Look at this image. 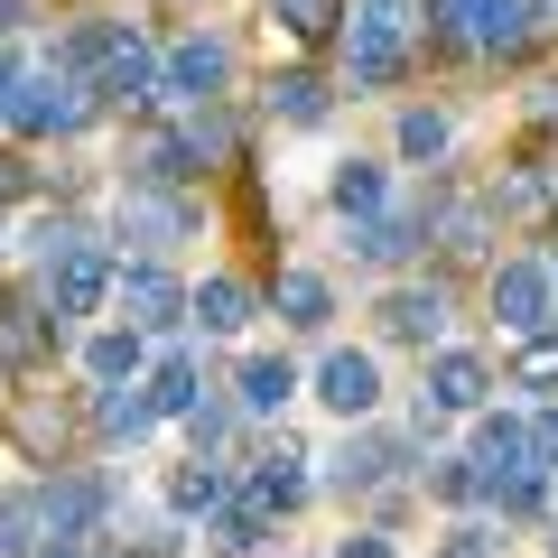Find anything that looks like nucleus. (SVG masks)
Masks as SVG:
<instances>
[{"mask_svg":"<svg viewBox=\"0 0 558 558\" xmlns=\"http://www.w3.org/2000/svg\"><path fill=\"white\" fill-rule=\"evenodd\" d=\"M465 457L484 465L494 494H502V484H549L531 465V418H512V410H475V447H465Z\"/></svg>","mask_w":558,"mask_h":558,"instance_id":"1a4fd4ad","label":"nucleus"},{"mask_svg":"<svg viewBox=\"0 0 558 558\" xmlns=\"http://www.w3.org/2000/svg\"><path fill=\"white\" fill-rule=\"evenodd\" d=\"M549 558H558V521H549Z\"/></svg>","mask_w":558,"mask_h":558,"instance_id":"79ce46f5","label":"nucleus"},{"mask_svg":"<svg viewBox=\"0 0 558 558\" xmlns=\"http://www.w3.org/2000/svg\"><path fill=\"white\" fill-rule=\"evenodd\" d=\"M38 558H94V539H47Z\"/></svg>","mask_w":558,"mask_h":558,"instance_id":"ea45409f","label":"nucleus"},{"mask_svg":"<svg viewBox=\"0 0 558 558\" xmlns=\"http://www.w3.org/2000/svg\"><path fill=\"white\" fill-rule=\"evenodd\" d=\"M418 475H428V494H438V502H457V512H465V502H494V484H484L475 457H438V465H418Z\"/></svg>","mask_w":558,"mask_h":558,"instance_id":"473e14b6","label":"nucleus"},{"mask_svg":"<svg viewBox=\"0 0 558 558\" xmlns=\"http://www.w3.org/2000/svg\"><path fill=\"white\" fill-rule=\"evenodd\" d=\"M223 75H233V47H223L215 28H186V38L159 57V94H178V102H215Z\"/></svg>","mask_w":558,"mask_h":558,"instance_id":"9d476101","label":"nucleus"},{"mask_svg":"<svg viewBox=\"0 0 558 558\" xmlns=\"http://www.w3.org/2000/svg\"><path fill=\"white\" fill-rule=\"evenodd\" d=\"M140 363H149V336H140V326H102V336L84 344V373L94 381H140Z\"/></svg>","mask_w":558,"mask_h":558,"instance_id":"cd10ccee","label":"nucleus"},{"mask_svg":"<svg viewBox=\"0 0 558 558\" xmlns=\"http://www.w3.org/2000/svg\"><path fill=\"white\" fill-rule=\"evenodd\" d=\"M512 381H521V391H558V326H549V336H521Z\"/></svg>","mask_w":558,"mask_h":558,"instance_id":"72a5a7b5","label":"nucleus"},{"mask_svg":"<svg viewBox=\"0 0 558 558\" xmlns=\"http://www.w3.org/2000/svg\"><path fill=\"white\" fill-rule=\"evenodd\" d=\"M94 84L65 75V65H38V75H20V102H10V131L20 140H75L84 121H94Z\"/></svg>","mask_w":558,"mask_h":558,"instance_id":"f03ea898","label":"nucleus"},{"mask_svg":"<svg viewBox=\"0 0 558 558\" xmlns=\"http://www.w3.org/2000/svg\"><path fill=\"white\" fill-rule=\"evenodd\" d=\"M223 502H233V465H215V457H196V465H178V475H168V512H186V521H215Z\"/></svg>","mask_w":558,"mask_h":558,"instance_id":"412c9836","label":"nucleus"},{"mask_svg":"<svg viewBox=\"0 0 558 558\" xmlns=\"http://www.w3.org/2000/svg\"><path fill=\"white\" fill-rule=\"evenodd\" d=\"M447 140H457V121H447L438 102H410V112H400V159H428V168H438Z\"/></svg>","mask_w":558,"mask_h":558,"instance_id":"c756f323","label":"nucleus"},{"mask_svg":"<svg viewBox=\"0 0 558 558\" xmlns=\"http://www.w3.org/2000/svg\"><path fill=\"white\" fill-rule=\"evenodd\" d=\"M270 307H279V326H299V336H317V326L336 317V289H326L317 270H279V289H270Z\"/></svg>","mask_w":558,"mask_h":558,"instance_id":"5701e85b","label":"nucleus"},{"mask_svg":"<svg viewBox=\"0 0 558 558\" xmlns=\"http://www.w3.org/2000/svg\"><path fill=\"white\" fill-rule=\"evenodd\" d=\"M57 307L47 299H0V363H10V373H28V363H47L57 354Z\"/></svg>","mask_w":558,"mask_h":558,"instance_id":"dca6fc26","label":"nucleus"},{"mask_svg":"<svg viewBox=\"0 0 558 558\" xmlns=\"http://www.w3.org/2000/svg\"><path fill=\"white\" fill-rule=\"evenodd\" d=\"M121 242H140V260H168L178 242H196V205L186 186H121Z\"/></svg>","mask_w":558,"mask_h":558,"instance_id":"20e7f679","label":"nucleus"},{"mask_svg":"<svg viewBox=\"0 0 558 558\" xmlns=\"http://www.w3.org/2000/svg\"><path fill=\"white\" fill-rule=\"evenodd\" d=\"M539 10H549V20H558V0H539Z\"/></svg>","mask_w":558,"mask_h":558,"instance_id":"37998d69","label":"nucleus"},{"mask_svg":"<svg viewBox=\"0 0 558 558\" xmlns=\"http://www.w3.org/2000/svg\"><path fill=\"white\" fill-rule=\"evenodd\" d=\"M373 317H381V336H391V344H418V354H438V344H447V289H438V279H428V289L410 279V289H391Z\"/></svg>","mask_w":558,"mask_h":558,"instance_id":"4468645a","label":"nucleus"},{"mask_svg":"<svg viewBox=\"0 0 558 558\" xmlns=\"http://www.w3.org/2000/svg\"><path fill=\"white\" fill-rule=\"evenodd\" d=\"M270 20L289 28L299 47H326V38L344 28V0H270Z\"/></svg>","mask_w":558,"mask_h":558,"instance_id":"7c9ffc66","label":"nucleus"},{"mask_svg":"<svg viewBox=\"0 0 558 558\" xmlns=\"http://www.w3.org/2000/svg\"><path fill=\"white\" fill-rule=\"evenodd\" d=\"M186 428H196V457H215V447L233 438V410H223V400H196V410H186Z\"/></svg>","mask_w":558,"mask_h":558,"instance_id":"f704fd0d","label":"nucleus"},{"mask_svg":"<svg viewBox=\"0 0 558 558\" xmlns=\"http://www.w3.org/2000/svg\"><path fill=\"white\" fill-rule=\"evenodd\" d=\"M494 317H502V336H549L558 326V279H549V260H502L494 270Z\"/></svg>","mask_w":558,"mask_h":558,"instance_id":"0eeeda50","label":"nucleus"},{"mask_svg":"<svg viewBox=\"0 0 558 558\" xmlns=\"http://www.w3.org/2000/svg\"><path fill=\"white\" fill-rule=\"evenodd\" d=\"M326 196H336V215H344V223H363V215H381V196H391V178H381L373 159H344L336 178H326Z\"/></svg>","mask_w":558,"mask_h":558,"instance_id":"c85d7f7f","label":"nucleus"},{"mask_svg":"<svg viewBox=\"0 0 558 558\" xmlns=\"http://www.w3.org/2000/svg\"><path fill=\"white\" fill-rule=\"evenodd\" d=\"M539 28H549V10H539V0H494V10H484L475 20V57H531L539 47Z\"/></svg>","mask_w":558,"mask_h":558,"instance_id":"f3484780","label":"nucleus"},{"mask_svg":"<svg viewBox=\"0 0 558 558\" xmlns=\"http://www.w3.org/2000/svg\"><path fill=\"white\" fill-rule=\"evenodd\" d=\"M289 400H299V363H289V354H252V363H242V381H233V410L242 418H279Z\"/></svg>","mask_w":558,"mask_h":558,"instance_id":"a211bd4d","label":"nucleus"},{"mask_svg":"<svg viewBox=\"0 0 558 558\" xmlns=\"http://www.w3.org/2000/svg\"><path fill=\"white\" fill-rule=\"evenodd\" d=\"M38 502H47V539H102V521H112V484L102 475L38 484Z\"/></svg>","mask_w":558,"mask_h":558,"instance_id":"ddd939ff","label":"nucleus"},{"mask_svg":"<svg viewBox=\"0 0 558 558\" xmlns=\"http://www.w3.org/2000/svg\"><path fill=\"white\" fill-rule=\"evenodd\" d=\"M410 438H391V428H363V438H344L336 447V465H326V494H344V502H354V494H381V484H391V475H410Z\"/></svg>","mask_w":558,"mask_h":558,"instance_id":"6e6552de","label":"nucleus"},{"mask_svg":"<svg viewBox=\"0 0 558 558\" xmlns=\"http://www.w3.org/2000/svg\"><path fill=\"white\" fill-rule=\"evenodd\" d=\"M317 400L344 418V428H363V418L381 410V363H373V354H354V344H336V354L317 363Z\"/></svg>","mask_w":558,"mask_h":558,"instance_id":"f8f14e48","label":"nucleus"},{"mask_svg":"<svg viewBox=\"0 0 558 558\" xmlns=\"http://www.w3.org/2000/svg\"><path fill=\"white\" fill-rule=\"evenodd\" d=\"M10 28H28V0H0V38H10Z\"/></svg>","mask_w":558,"mask_h":558,"instance_id":"a19ab883","label":"nucleus"},{"mask_svg":"<svg viewBox=\"0 0 558 558\" xmlns=\"http://www.w3.org/2000/svg\"><path fill=\"white\" fill-rule=\"evenodd\" d=\"M307 494H317V475H307V457H299V447H289V438H279V447H260V457H252V484H242V502H260V512H299V502Z\"/></svg>","mask_w":558,"mask_h":558,"instance_id":"2eb2a0df","label":"nucleus"},{"mask_svg":"<svg viewBox=\"0 0 558 558\" xmlns=\"http://www.w3.org/2000/svg\"><path fill=\"white\" fill-rule=\"evenodd\" d=\"M410 38H418L410 0H354V10H344V65H354L363 94H381V84L410 75Z\"/></svg>","mask_w":558,"mask_h":558,"instance_id":"f257e3e1","label":"nucleus"},{"mask_svg":"<svg viewBox=\"0 0 558 558\" xmlns=\"http://www.w3.org/2000/svg\"><path fill=\"white\" fill-rule=\"evenodd\" d=\"M94 428H102L112 447L149 438V428H159V400H149V381H102V400H94Z\"/></svg>","mask_w":558,"mask_h":558,"instance_id":"aec40b11","label":"nucleus"},{"mask_svg":"<svg viewBox=\"0 0 558 558\" xmlns=\"http://www.w3.org/2000/svg\"><path fill=\"white\" fill-rule=\"evenodd\" d=\"M112 299H121V326H140V336H178L186 326V279L168 260H121Z\"/></svg>","mask_w":558,"mask_h":558,"instance_id":"423d86ee","label":"nucleus"},{"mask_svg":"<svg viewBox=\"0 0 558 558\" xmlns=\"http://www.w3.org/2000/svg\"><path fill=\"white\" fill-rule=\"evenodd\" d=\"M112 279H121V260L102 252L94 233H75L65 252H47V260H38V299L57 307V317H94V307L112 299Z\"/></svg>","mask_w":558,"mask_h":558,"instance_id":"7ed1b4c3","label":"nucleus"},{"mask_svg":"<svg viewBox=\"0 0 558 558\" xmlns=\"http://www.w3.org/2000/svg\"><path fill=\"white\" fill-rule=\"evenodd\" d=\"M47 549V502L38 484H20V494H0V558H38Z\"/></svg>","mask_w":558,"mask_h":558,"instance_id":"a878e982","label":"nucleus"},{"mask_svg":"<svg viewBox=\"0 0 558 558\" xmlns=\"http://www.w3.org/2000/svg\"><path fill=\"white\" fill-rule=\"evenodd\" d=\"M438 558H502V539L494 531H475V521H465V531H447V549Z\"/></svg>","mask_w":558,"mask_h":558,"instance_id":"c9c22d12","label":"nucleus"},{"mask_svg":"<svg viewBox=\"0 0 558 558\" xmlns=\"http://www.w3.org/2000/svg\"><path fill=\"white\" fill-rule=\"evenodd\" d=\"M149 400H159V418H186V410L205 400V363L186 354V344H168L159 373H149Z\"/></svg>","mask_w":558,"mask_h":558,"instance_id":"393cba45","label":"nucleus"},{"mask_svg":"<svg viewBox=\"0 0 558 558\" xmlns=\"http://www.w3.org/2000/svg\"><path fill=\"white\" fill-rule=\"evenodd\" d=\"M10 102H20V57L0 47V121H10Z\"/></svg>","mask_w":558,"mask_h":558,"instance_id":"4c0bfd02","label":"nucleus"},{"mask_svg":"<svg viewBox=\"0 0 558 558\" xmlns=\"http://www.w3.org/2000/svg\"><path fill=\"white\" fill-rule=\"evenodd\" d=\"M418 242H428V205H410V215H363L354 223V252L373 260V270H400Z\"/></svg>","mask_w":558,"mask_h":558,"instance_id":"6ab92c4d","label":"nucleus"},{"mask_svg":"<svg viewBox=\"0 0 558 558\" xmlns=\"http://www.w3.org/2000/svg\"><path fill=\"white\" fill-rule=\"evenodd\" d=\"M428 233H438L447 252L475 260L484 242H494V196H447V205H428Z\"/></svg>","mask_w":558,"mask_h":558,"instance_id":"4be33fe9","label":"nucleus"},{"mask_svg":"<svg viewBox=\"0 0 558 558\" xmlns=\"http://www.w3.org/2000/svg\"><path fill=\"white\" fill-rule=\"evenodd\" d=\"M418 400H428L438 418H475L484 400H494V363L465 354V344H438V354H428V391H418Z\"/></svg>","mask_w":558,"mask_h":558,"instance_id":"9b49d317","label":"nucleus"},{"mask_svg":"<svg viewBox=\"0 0 558 558\" xmlns=\"http://www.w3.org/2000/svg\"><path fill=\"white\" fill-rule=\"evenodd\" d=\"M531 121H549V131H558V75H549V84H531Z\"/></svg>","mask_w":558,"mask_h":558,"instance_id":"58836bf2","label":"nucleus"},{"mask_svg":"<svg viewBox=\"0 0 558 558\" xmlns=\"http://www.w3.org/2000/svg\"><path fill=\"white\" fill-rule=\"evenodd\" d=\"M326 112H336L326 75H270V121H289V131H317Z\"/></svg>","mask_w":558,"mask_h":558,"instance_id":"bb28decb","label":"nucleus"},{"mask_svg":"<svg viewBox=\"0 0 558 558\" xmlns=\"http://www.w3.org/2000/svg\"><path fill=\"white\" fill-rule=\"evenodd\" d=\"M186 317L205 326V336H242V326H252V289H242V279H205V289H186Z\"/></svg>","mask_w":558,"mask_h":558,"instance_id":"b1692460","label":"nucleus"},{"mask_svg":"<svg viewBox=\"0 0 558 558\" xmlns=\"http://www.w3.org/2000/svg\"><path fill=\"white\" fill-rule=\"evenodd\" d=\"M94 102H102V112H149V102H159V47L140 38V20H121V38L102 47Z\"/></svg>","mask_w":558,"mask_h":558,"instance_id":"39448f33","label":"nucleus"},{"mask_svg":"<svg viewBox=\"0 0 558 558\" xmlns=\"http://www.w3.org/2000/svg\"><path fill=\"white\" fill-rule=\"evenodd\" d=\"M336 558H391V539H381V531H354V539H344Z\"/></svg>","mask_w":558,"mask_h":558,"instance_id":"e433bc0d","label":"nucleus"},{"mask_svg":"<svg viewBox=\"0 0 558 558\" xmlns=\"http://www.w3.org/2000/svg\"><path fill=\"white\" fill-rule=\"evenodd\" d=\"M215 549H223V558L270 549V512H260V502H223V512H215Z\"/></svg>","mask_w":558,"mask_h":558,"instance_id":"2f4dec72","label":"nucleus"}]
</instances>
